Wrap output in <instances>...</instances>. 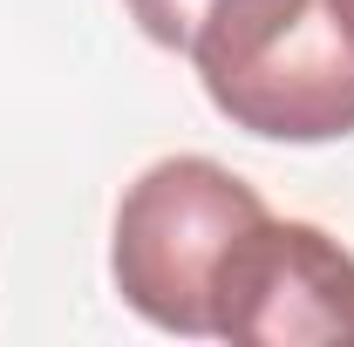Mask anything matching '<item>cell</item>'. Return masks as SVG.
<instances>
[{"label": "cell", "mask_w": 354, "mask_h": 347, "mask_svg": "<svg viewBox=\"0 0 354 347\" xmlns=\"http://www.w3.org/2000/svg\"><path fill=\"white\" fill-rule=\"evenodd\" d=\"M184 55L232 130L266 143L354 136V41L334 0H212Z\"/></svg>", "instance_id": "6da1fadb"}, {"label": "cell", "mask_w": 354, "mask_h": 347, "mask_svg": "<svg viewBox=\"0 0 354 347\" xmlns=\"http://www.w3.org/2000/svg\"><path fill=\"white\" fill-rule=\"evenodd\" d=\"M266 218L259 191L218 157H157L116 205L109 279L136 320L205 341L232 245Z\"/></svg>", "instance_id": "7a4b0ae2"}, {"label": "cell", "mask_w": 354, "mask_h": 347, "mask_svg": "<svg viewBox=\"0 0 354 347\" xmlns=\"http://www.w3.org/2000/svg\"><path fill=\"white\" fill-rule=\"evenodd\" d=\"M212 334L239 347L354 341V252L307 218L266 212L218 272Z\"/></svg>", "instance_id": "3957f363"}, {"label": "cell", "mask_w": 354, "mask_h": 347, "mask_svg": "<svg viewBox=\"0 0 354 347\" xmlns=\"http://www.w3.org/2000/svg\"><path fill=\"white\" fill-rule=\"evenodd\" d=\"M123 7H130L136 28H143L157 48H171V55H184L191 35H198V21L212 14V0H123Z\"/></svg>", "instance_id": "277c9868"}, {"label": "cell", "mask_w": 354, "mask_h": 347, "mask_svg": "<svg viewBox=\"0 0 354 347\" xmlns=\"http://www.w3.org/2000/svg\"><path fill=\"white\" fill-rule=\"evenodd\" d=\"M334 14H341V28H348V41H354V0H334Z\"/></svg>", "instance_id": "5b68a950"}]
</instances>
